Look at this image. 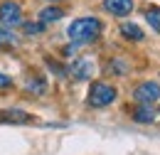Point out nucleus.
Instances as JSON below:
<instances>
[{
  "mask_svg": "<svg viewBox=\"0 0 160 155\" xmlns=\"http://www.w3.org/2000/svg\"><path fill=\"white\" fill-rule=\"evenodd\" d=\"M108 69H111V72H116V74H123V72H126V64H123L121 59H113V62L108 64Z\"/></svg>",
  "mask_w": 160,
  "mask_h": 155,
  "instance_id": "obj_14",
  "label": "nucleus"
},
{
  "mask_svg": "<svg viewBox=\"0 0 160 155\" xmlns=\"http://www.w3.org/2000/svg\"><path fill=\"white\" fill-rule=\"evenodd\" d=\"M30 113H22V111H0V121H8V123H27Z\"/></svg>",
  "mask_w": 160,
  "mask_h": 155,
  "instance_id": "obj_10",
  "label": "nucleus"
},
{
  "mask_svg": "<svg viewBox=\"0 0 160 155\" xmlns=\"http://www.w3.org/2000/svg\"><path fill=\"white\" fill-rule=\"evenodd\" d=\"M118 96V91L111 86V84H103V81H94L91 89H89V106L94 108H103V106H111Z\"/></svg>",
  "mask_w": 160,
  "mask_h": 155,
  "instance_id": "obj_2",
  "label": "nucleus"
},
{
  "mask_svg": "<svg viewBox=\"0 0 160 155\" xmlns=\"http://www.w3.org/2000/svg\"><path fill=\"white\" fill-rule=\"evenodd\" d=\"M121 35L126 39H131V42H143L145 39V32L140 30L138 25H133V22H123L121 25Z\"/></svg>",
  "mask_w": 160,
  "mask_h": 155,
  "instance_id": "obj_7",
  "label": "nucleus"
},
{
  "mask_svg": "<svg viewBox=\"0 0 160 155\" xmlns=\"http://www.w3.org/2000/svg\"><path fill=\"white\" fill-rule=\"evenodd\" d=\"M20 27L25 30V35H40L42 30H44V25H42V22H22Z\"/></svg>",
  "mask_w": 160,
  "mask_h": 155,
  "instance_id": "obj_12",
  "label": "nucleus"
},
{
  "mask_svg": "<svg viewBox=\"0 0 160 155\" xmlns=\"http://www.w3.org/2000/svg\"><path fill=\"white\" fill-rule=\"evenodd\" d=\"M10 84H12V79H10V77H5V74H0V89H8Z\"/></svg>",
  "mask_w": 160,
  "mask_h": 155,
  "instance_id": "obj_16",
  "label": "nucleus"
},
{
  "mask_svg": "<svg viewBox=\"0 0 160 155\" xmlns=\"http://www.w3.org/2000/svg\"><path fill=\"white\" fill-rule=\"evenodd\" d=\"M72 77L77 79V81H86V79L94 77V62L89 57H79L74 59V64H72Z\"/></svg>",
  "mask_w": 160,
  "mask_h": 155,
  "instance_id": "obj_5",
  "label": "nucleus"
},
{
  "mask_svg": "<svg viewBox=\"0 0 160 155\" xmlns=\"http://www.w3.org/2000/svg\"><path fill=\"white\" fill-rule=\"evenodd\" d=\"M64 18V10L57 8V5H49V8H44L40 10V22L42 25H49V22H57V20Z\"/></svg>",
  "mask_w": 160,
  "mask_h": 155,
  "instance_id": "obj_8",
  "label": "nucleus"
},
{
  "mask_svg": "<svg viewBox=\"0 0 160 155\" xmlns=\"http://www.w3.org/2000/svg\"><path fill=\"white\" fill-rule=\"evenodd\" d=\"M133 96H136L138 103L150 106V103H155L160 98V84L158 81H143V84H138V89L133 91Z\"/></svg>",
  "mask_w": 160,
  "mask_h": 155,
  "instance_id": "obj_4",
  "label": "nucleus"
},
{
  "mask_svg": "<svg viewBox=\"0 0 160 155\" xmlns=\"http://www.w3.org/2000/svg\"><path fill=\"white\" fill-rule=\"evenodd\" d=\"M145 20H148V25H150V27L160 35V8L150 5V8L145 10Z\"/></svg>",
  "mask_w": 160,
  "mask_h": 155,
  "instance_id": "obj_11",
  "label": "nucleus"
},
{
  "mask_svg": "<svg viewBox=\"0 0 160 155\" xmlns=\"http://www.w3.org/2000/svg\"><path fill=\"white\" fill-rule=\"evenodd\" d=\"M103 32V25L99 18H79L67 27V37L72 39V44H89L96 42L99 35Z\"/></svg>",
  "mask_w": 160,
  "mask_h": 155,
  "instance_id": "obj_1",
  "label": "nucleus"
},
{
  "mask_svg": "<svg viewBox=\"0 0 160 155\" xmlns=\"http://www.w3.org/2000/svg\"><path fill=\"white\" fill-rule=\"evenodd\" d=\"M27 91L42 94V91H44V84H42V81H30V84H27Z\"/></svg>",
  "mask_w": 160,
  "mask_h": 155,
  "instance_id": "obj_15",
  "label": "nucleus"
},
{
  "mask_svg": "<svg viewBox=\"0 0 160 155\" xmlns=\"http://www.w3.org/2000/svg\"><path fill=\"white\" fill-rule=\"evenodd\" d=\"M15 42V35L12 32H8L2 25H0V47H5V44H12Z\"/></svg>",
  "mask_w": 160,
  "mask_h": 155,
  "instance_id": "obj_13",
  "label": "nucleus"
},
{
  "mask_svg": "<svg viewBox=\"0 0 160 155\" xmlns=\"http://www.w3.org/2000/svg\"><path fill=\"white\" fill-rule=\"evenodd\" d=\"M0 22H2V27H8V30H15V27H20L22 22H25L22 8L15 0H2V2H0Z\"/></svg>",
  "mask_w": 160,
  "mask_h": 155,
  "instance_id": "obj_3",
  "label": "nucleus"
},
{
  "mask_svg": "<svg viewBox=\"0 0 160 155\" xmlns=\"http://www.w3.org/2000/svg\"><path fill=\"white\" fill-rule=\"evenodd\" d=\"M103 8L116 18H126L133 12V0H103Z\"/></svg>",
  "mask_w": 160,
  "mask_h": 155,
  "instance_id": "obj_6",
  "label": "nucleus"
},
{
  "mask_svg": "<svg viewBox=\"0 0 160 155\" xmlns=\"http://www.w3.org/2000/svg\"><path fill=\"white\" fill-rule=\"evenodd\" d=\"M133 121H138V123H153L155 121V111L150 106H143L140 103L138 108H133Z\"/></svg>",
  "mask_w": 160,
  "mask_h": 155,
  "instance_id": "obj_9",
  "label": "nucleus"
}]
</instances>
